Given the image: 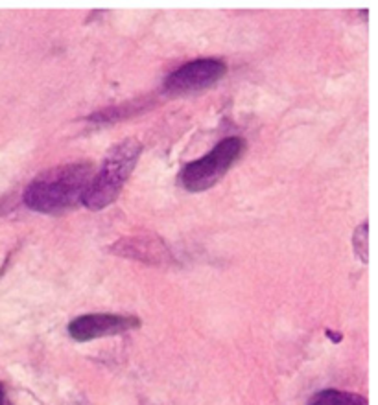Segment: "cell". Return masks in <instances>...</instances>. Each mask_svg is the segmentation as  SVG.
<instances>
[{"label": "cell", "mask_w": 378, "mask_h": 405, "mask_svg": "<svg viewBox=\"0 0 378 405\" xmlns=\"http://www.w3.org/2000/svg\"><path fill=\"white\" fill-rule=\"evenodd\" d=\"M95 175L91 162L61 164L43 171L24 190V205L41 214H58L82 201Z\"/></svg>", "instance_id": "6da1fadb"}, {"label": "cell", "mask_w": 378, "mask_h": 405, "mask_svg": "<svg viewBox=\"0 0 378 405\" xmlns=\"http://www.w3.org/2000/svg\"><path fill=\"white\" fill-rule=\"evenodd\" d=\"M141 153L142 146L135 138L120 142L113 147L102 162L98 173L93 175L89 186L83 192V205L89 210H102L111 205L124 188L131 171L135 170Z\"/></svg>", "instance_id": "7a4b0ae2"}, {"label": "cell", "mask_w": 378, "mask_h": 405, "mask_svg": "<svg viewBox=\"0 0 378 405\" xmlns=\"http://www.w3.org/2000/svg\"><path fill=\"white\" fill-rule=\"evenodd\" d=\"M244 147H246V142L238 136H229V138L222 140L203 159L194 160V162H189L185 166L179 173L181 186L192 194L213 188L214 184L231 170V166L240 159Z\"/></svg>", "instance_id": "3957f363"}, {"label": "cell", "mask_w": 378, "mask_h": 405, "mask_svg": "<svg viewBox=\"0 0 378 405\" xmlns=\"http://www.w3.org/2000/svg\"><path fill=\"white\" fill-rule=\"evenodd\" d=\"M227 66L220 59H196L166 77L165 88L172 95H187L209 88L225 76Z\"/></svg>", "instance_id": "277c9868"}, {"label": "cell", "mask_w": 378, "mask_h": 405, "mask_svg": "<svg viewBox=\"0 0 378 405\" xmlns=\"http://www.w3.org/2000/svg\"><path fill=\"white\" fill-rule=\"evenodd\" d=\"M141 321L131 315H119V313H89L74 319L69 324V334L72 339L85 343V341L104 337V335H117L137 328Z\"/></svg>", "instance_id": "5b68a950"}, {"label": "cell", "mask_w": 378, "mask_h": 405, "mask_svg": "<svg viewBox=\"0 0 378 405\" xmlns=\"http://www.w3.org/2000/svg\"><path fill=\"white\" fill-rule=\"evenodd\" d=\"M312 405H367V400L360 394L345 391H323L314 398Z\"/></svg>", "instance_id": "8992f818"}, {"label": "cell", "mask_w": 378, "mask_h": 405, "mask_svg": "<svg viewBox=\"0 0 378 405\" xmlns=\"http://www.w3.org/2000/svg\"><path fill=\"white\" fill-rule=\"evenodd\" d=\"M0 405H8L6 391H4V387H2V383H0Z\"/></svg>", "instance_id": "52a82bcc"}]
</instances>
